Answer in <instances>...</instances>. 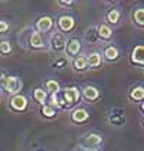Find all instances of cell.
I'll use <instances>...</instances> for the list:
<instances>
[{
	"instance_id": "obj_11",
	"label": "cell",
	"mask_w": 144,
	"mask_h": 151,
	"mask_svg": "<svg viewBox=\"0 0 144 151\" xmlns=\"http://www.w3.org/2000/svg\"><path fill=\"white\" fill-rule=\"evenodd\" d=\"M33 96H35V99L39 102V104H43V102L46 101V98H48V93H46V91L37 88V89L33 91Z\"/></svg>"
},
{
	"instance_id": "obj_7",
	"label": "cell",
	"mask_w": 144,
	"mask_h": 151,
	"mask_svg": "<svg viewBox=\"0 0 144 151\" xmlns=\"http://www.w3.org/2000/svg\"><path fill=\"white\" fill-rule=\"evenodd\" d=\"M131 58H132V62H135V63H144V45L143 46L134 47Z\"/></svg>"
},
{
	"instance_id": "obj_23",
	"label": "cell",
	"mask_w": 144,
	"mask_h": 151,
	"mask_svg": "<svg viewBox=\"0 0 144 151\" xmlns=\"http://www.w3.org/2000/svg\"><path fill=\"white\" fill-rule=\"evenodd\" d=\"M42 114L45 116L52 118V116H55V108H52L50 105H45V106L42 108Z\"/></svg>"
},
{
	"instance_id": "obj_1",
	"label": "cell",
	"mask_w": 144,
	"mask_h": 151,
	"mask_svg": "<svg viewBox=\"0 0 144 151\" xmlns=\"http://www.w3.org/2000/svg\"><path fill=\"white\" fill-rule=\"evenodd\" d=\"M63 99L68 102V104H76L79 101V91L73 86H69V88H65L63 91Z\"/></svg>"
},
{
	"instance_id": "obj_14",
	"label": "cell",
	"mask_w": 144,
	"mask_h": 151,
	"mask_svg": "<svg viewBox=\"0 0 144 151\" xmlns=\"http://www.w3.org/2000/svg\"><path fill=\"white\" fill-rule=\"evenodd\" d=\"M98 35L101 37H104V39H109L111 35H112V32H111V29L108 27L107 24H101L99 29H98Z\"/></svg>"
},
{
	"instance_id": "obj_24",
	"label": "cell",
	"mask_w": 144,
	"mask_h": 151,
	"mask_svg": "<svg viewBox=\"0 0 144 151\" xmlns=\"http://www.w3.org/2000/svg\"><path fill=\"white\" fill-rule=\"evenodd\" d=\"M50 106L52 108H59V101H58V98H56V93H52V96H50Z\"/></svg>"
},
{
	"instance_id": "obj_2",
	"label": "cell",
	"mask_w": 144,
	"mask_h": 151,
	"mask_svg": "<svg viewBox=\"0 0 144 151\" xmlns=\"http://www.w3.org/2000/svg\"><path fill=\"white\" fill-rule=\"evenodd\" d=\"M10 105H12L13 109H16V111H23L27 106V99L23 95H14L10 99Z\"/></svg>"
},
{
	"instance_id": "obj_17",
	"label": "cell",
	"mask_w": 144,
	"mask_h": 151,
	"mask_svg": "<svg viewBox=\"0 0 144 151\" xmlns=\"http://www.w3.org/2000/svg\"><path fill=\"white\" fill-rule=\"evenodd\" d=\"M46 89L50 91L52 93H58L59 92V83L56 81H53V79H50V81L46 82Z\"/></svg>"
},
{
	"instance_id": "obj_10",
	"label": "cell",
	"mask_w": 144,
	"mask_h": 151,
	"mask_svg": "<svg viewBox=\"0 0 144 151\" xmlns=\"http://www.w3.org/2000/svg\"><path fill=\"white\" fill-rule=\"evenodd\" d=\"M30 45L33 47H43V37L40 36V33H37V32L32 33V36H30Z\"/></svg>"
},
{
	"instance_id": "obj_13",
	"label": "cell",
	"mask_w": 144,
	"mask_h": 151,
	"mask_svg": "<svg viewBox=\"0 0 144 151\" xmlns=\"http://www.w3.org/2000/svg\"><path fill=\"white\" fill-rule=\"evenodd\" d=\"M99 142H101V137L96 135V134H89V135L85 138V144H86V145H91V147H96Z\"/></svg>"
},
{
	"instance_id": "obj_22",
	"label": "cell",
	"mask_w": 144,
	"mask_h": 151,
	"mask_svg": "<svg viewBox=\"0 0 144 151\" xmlns=\"http://www.w3.org/2000/svg\"><path fill=\"white\" fill-rule=\"evenodd\" d=\"M0 52L1 53H10L12 52V46L7 40H1L0 42Z\"/></svg>"
},
{
	"instance_id": "obj_4",
	"label": "cell",
	"mask_w": 144,
	"mask_h": 151,
	"mask_svg": "<svg viewBox=\"0 0 144 151\" xmlns=\"http://www.w3.org/2000/svg\"><path fill=\"white\" fill-rule=\"evenodd\" d=\"M58 24H59L60 30L68 32V30H71L72 27L75 26V20L72 19L71 16H60L59 20H58Z\"/></svg>"
},
{
	"instance_id": "obj_12",
	"label": "cell",
	"mask_w": 144,
	"mask_h": 151,
	"mask_svg": "<svg viewBox=\"0 0 144 151\" xmlns=\"http://www.w3.org/2000/svg\"><path fill=\"white\" fill-rule=\"evenodd\" d=\"M86 60H88V65L89 66H99L101 65V55L99 53H91L88 58H86Z\"/></svg>"
},
{
	"instance_id": "obj_16",
	"label": "cell",
	"mask_w": 144,
	"mask_h": 151,
	"mask_svg": "<svg viewBox=\"0 0 144 151\" xmlns=\"http://www.w3.org/2000/svg\"><path fill=\"white\" fill-rule=\"evenodd\" d=\"M86 65H88V60L85 56H79V58L75 59V62H73V66L76 68V69H85L86 68Z\"/></svg>"
},
{
	"instance_id": "obj_6",
	"label": "cell",
	"mask_w": 144,
	"mask_h": 151,
	"mask_svg": "<svg viewBox=\"0 0 144 151\" xmlns=\"http://www.w3.org/2000/svg\"><path fill=\"white\" fill-rule=\"evenodd\" d=\"M88 116H89V114L85 109H82V108H78V109H75L72 112V119L75 122H84V121L88 119Z\"/></svg>"
},
{
	"instance_id": "obj_3",
	"label": "cell",
	"mask_w": 144,
	"mask_h": 151,
	"mask_svg": "<svg viewBox=\"0 0 144 151\" xmlns=\"http://www.w3.org/2000/svg\"><path fill=\"white\" fill-rule=\"evenodd\" d=\"M52 26H53V20L52 17H48V16H43L36 22V27L39 32H48L52 29Z\"/></svg>"
},
{
	"instance_id": "obj_8",
	"label": "cell",
	"mask_w": 144,
	"mask_h": 151,
	"mask_svg": "<svg viewBox=\"0 0 144 151\" xmlns=\"http://www.w3.org/2000/svg\"><path fill=\"white\" fill-rule=\"evenodd\" d=\"M84 96L86 99H89V101H94V99H96V98L99 96V92H98V89L94 88V86H86L84 89Z\"/></svg>"
},
{
	"instance_id": "obj_20",
	"label": "cell",
	"mask_w": 144,
	"mask_h": 151,
	"mask_svg": "<svg viewBox=\"0 0 144 151\" xmlns=\"http://www.w3.org/2000/svg\"><path fill=\"white\" fill-rule=\"evenodd\" d=\"M134 20L138 24H144V9H138L134 13Z\"/></svg>"
},
{
	"instance_id": "obj_27",
	"label": "cell",
	"mask_w": 144,
	"mask_h": 151,
	"mask_svg": "<svg viewBox=\"0 0 144 151\" xmlns=\"http://www.w3.org/2000/svg\"><path fill=\"white\" fill-rule=\"evenodd\" d=\"M91 151H99V150H98V148H92V150H91Z\"/></svg>"
},
{
	"instance_id": "obj_21",
	"label": "cell",
	"mask_w": 144,
	"mask_h": 151,
	"mask_svg": "<svg viewBox=\"0 0 144 151\" xmlns=\"http://www.w3.org/2000/svg\"><path fill=\"white\" fill-rule=\"evenodd\" d=\"M118 19H120V12H118V10H111V12L108 13V22L117 23Z\"/></svg>"
},
{
	"instance_id": "obj_5",
	"label": "cell",
	"mask_w": 144,
	"mask_h": 151,
	"mask_svg": "<svg viewBox=\"0 0 144 151\" xmlns=\"http://www.w3.org/2000/svg\"><path fill=\"white\" fill-rule=\"evenodd\" d=\"M20 83H19V79L16 76H9L6 78V82H4V88L7 92H16L19 89Z\"/></svg>"
},
{
	"instance_id": "obj_18",
	"label": "cell",
	"mask_w": 144,
	"mask_h": 151,
	"mask_svg": "<svg viewBox=\"0 0 144 151\" xmlns=\"http://www.w3.org/2000/svg\"><path fill=\"white\" fill-rule=\"evenodd\" d=\"M104 56L107 59H109V60H112V59H115L118 56V50L115 47H107L105 52H104Z\"/></svg>"
},
{
	"instance_id": "obj_19",
	"label": "cell",
	"mask_w": 144,
	"mask_h": 151,
	"mask_svg": "<svg viewBox=\"0 0 144 151\" xmlns=\"http://www.w3.org/2000/svg\"><path fill=\"white\" fill-rule=\"evenodd\" d=\"M52 45H53L55 49H62V47L65 46V40H63L62 36H53V39H52Z\"/></svg>"
},
{
	"instance_id": "obj_15",
	"label": "cell",
	"mask_w": 144,
	"mask_h": 151,
	"mask_svg": "<svg viewBox=\"0 0 144 151\" xmlns=\"http://www.w3.org/2000/svg\"><path fill=\"white\" fill-rule=\"evenodd\" d=\"M131 98L132 99H137V101L144 99V88L143 86H137V88H134V89L131 91Z\"/></svg>"
},
{
	"instance_id": "obj_25",
	"label": "cell",
	"mask_w": 144,
	"mask_h": 151,
	"mask_svg": "<svg viewBox=\"0 0 144 151\" xmlns=\"http://www.w3.org/2000/svg\"><path fill=\"white\" fill-rule=\"evenodd\" d=\"M7 29H9V23L4 22V20H0V32L3 33V32H6Z\"/></svg>"
},
{
	"instance_id": "obj_28",
	"label": "cell",
	"mask_w": 144,
	"mask_h": 151,
	"mask_svg": "<svg viewBox=\"0 0 144 151\" xmlns=\"http://www.w3.org/2000/svg\"><path fill=\"white\" fill-rule=\"evenodd\" d=\"M141 108H143V111H144V102H143V105H141Z\"/></svg>"
},
{
	"instance_id": "obj_9",
	"label": "cell",
	"mask_w": 144,
	"mask_h": 151,
	"mask_svg": "<svg viewBox=\"0 0 144 151\" xmlns=\"http://www.w3.org/2000/svg\"><path fill=\"white\" fill-rule=\"evenodd\" d=\"M66 49H68V53H71V55H76L78 52H79V49H81V43H79V40H76V39H72L68 42V45H66Z\"/></svg>"
},
{
	"instance_id": "obj_26",
	"label": "cell",
	"mask_w": 144,
	"mask_h": 151,
	"mask_svg": "<svg viewBox=\"0 0 144 151\" xmlns=\"http://www.w3.org/2000/svg\"><path fill=\"white\" fill-rule=\"evenodd\" d=\"M60 4H65V6H71V4H73V1H60Z\"/></svg>"
}]
</instances>
